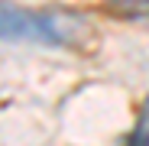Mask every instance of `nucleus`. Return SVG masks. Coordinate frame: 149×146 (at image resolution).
Here are the masks:
<instances>
[{
	"label": "nucleus",
	"mask_w": 149,
	"mask_h": 146,
	"mask_svg": "<svg viewBox=\"0 0 149 146\" xmlns=\"http://www.w3.org/2000/svg\"><path fill=\"white\" fill-rule=\"evenodd\" d=\"M84 36V23L68 13H45L0 0V39L3 42H39V45H71Z\"/></svg>",
	"instance_id": "obj_1"
},
{
	"label": "nucleus",
	"mask_w": 149,
	"mask_h": 146,
	"mask_svg": "<svg viewBox=\"0 0 149 146\" xmlns=\"http://www.w3.org/2000/svg\"><path fill=\"white\" fill-rule=\"evenodd\" d=\"M123 146H149V117H139Z\"/></svg>",
	"instance_id": "obj_2"
},
{
	"label": "nucleus",
	"mask_w": 149,
	"mask_h": 146,
	"mask_svg": "<svg viewBox=\"0 0 149 146\" xmlns=\"http://www.w3.org/2000/svg\"><path fill=\"white\" fill-rule=\"evenodd\" d=\"M127 3H149V0H127Z\"/></svg>",
	"instance_id": "obj_3"
}]
</instances>
